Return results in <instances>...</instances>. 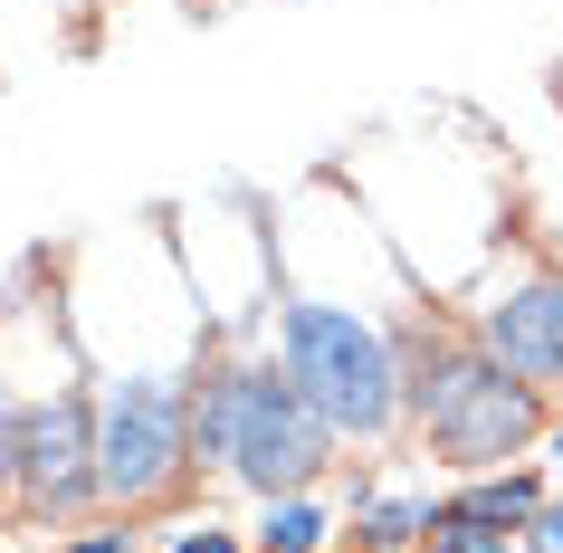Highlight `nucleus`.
Wrapping results in <instances>:
<instances>
[{"instance_id":"1a4fd4ad","label":"nucleus","mask_w":563,"mask_h":553,"mask_svg":"<svg viewBox=\"0 0 563 553\" xmlns=\"http://www.w3.org/2000/svg\"><path fill=\"white\" fill-rule=\"evenodd\" d=\"M430 534H440V553H516V544H506V524L449 516V506H440V524H430Z\"/></svg>"},{"instance_id":"0eeeda50","label":"nucleus","mask_w":563,"mask_h":553,"mask_svg":"<svg viewBox=\"0 0 563 553\" xmlns=\"http://www.w3.org/2000/svg\"><path fill=\"white\" fill-rule=\"evenodd\" d=\"M449 516H477V524H506V534H516V524H534L544 506H534V477H487V487H468Z\"/></svg>"},{"instance_id":"9b49d317","label":"nucleus","mask_w":563,"mask_h":553,"mask_svg":"<svg viewBox=\"0 0 563 553\" xmlns=\"http://www.w3.org/2000/svg\"><path fill=\"white\" fill-rule=\"evenodd\" d=\"M173 553H239V544H230V534H210V524H201V534H181Z\"/></svg>"},{"instance_id":"f03ea898","label":"nucleus","mask_w":563,"mask_h":553,"mask_svg":"<svg viewBox=\"0 0 563 553\" xmlns=\"http://www.w3.org/2000/svg\"><path fill=\"white\" fill-rule=\"evenodd\" d=\"M411 420L430 430V449L459 467H497L534 439V381H516L497 353H440L411 344Z\"/></svg>"},{"instance_id":"6e6552de","label":"nucleus","mask_w":563,"mask_h":553,"mask_svg":"<svg viewBox=\"0 0 563 553\" xmlns=\"http://www.w3.org/2000/svg\"><path fill=\"white\" fill-rule=\"evenodd\" d=\"M325 544V516H316V506H297V496H287V506H277V516H267V553H316Z\"/></svg>"},{"instance_id":"20e7f679","label":"nucleus","mask_w":563,"mask_h":553,"mask_svg":"<svg viewBox=\"0 0 563 553\" xmlns=\"http://www.w3.org/2000/svg\"><path fill=\"white\" fill-rule=\"evenodd\" d=\"M181 449H191V391L173 373H124L96 410V496H115V506L163 496Z\"/></svg>"},{"instance_id":"39448f33","label":"nucleus","mask_w":563,"mask_h":553,"mask_svg":"<svg viewBox=\"0 0 563 553\" xmlns=\"http://www.w3.org/2000/svg\"><path fill=\"white\" fill-rule=\"evenodd\" d=\"M20 496H30V516H58V506L96 496V401H87V381H58L20 420Z\"/></svg>"},{"instance_id":"7ed1b4c3","label":"nucleus","mask_w":563,"mask_h":553,"mask_svg":"<svg viewBox=\"0 0 563 553\" xmlns=\"http://www.w3.org/2000/svg\"><path fill=\"white\" fill-rule=\"evenodd\" d=\"M287 373L306 381V401L325 410L334 430H354V439L391 430V410H401L391 344L363 316H344V306H287Z\"/></svg>"},{"instance_id":"423d86ee","label":"nucleus","mask_w":563,"mask_h":553,"mask_svg":"<svg viewBox=\"0 0 563 553\" xmlns=\"http://www.w3.org/2000/svg\"><path fill=\"white\" fill-rule=\"evenodd\" d=\"M487 353H497L516 381H563V277H534V287L497 296L487 306Z\"/></svg>"},{"instance_id":"f257e3e1","label":"nucleus","mask_w":563,"mask_h":553,"mask_svg":"<svg viewBox=\"0 0 563 553\" xmlns=\"http://www.w3.org/2000/svg\"><path fill=\"white\" fill-rule=\"evenodd\" d=\"M201 449H210V458H230L258 496H297V487H316V477H325L334 420L306 401L297 373L258 363V373L210 381V391H201Z\"/></svg>"},{"instance_id":"f8f14e48","label":"nucleus","mask_w":563,"mask_h":553,"mask_svg":"<svg viewBox=\"0 0 563 553\" xmlns=\"http://www.w3.org/2000/svg\"><path fill=\"white\" fill-rule=\"evenodd\" d=\"M67 553H134L124 534H87V544H67Z\"/></svg>"},{"instance_id":"9d476101","label":"nucleus","mask_w":563,"mask_h":553,"mask_svg":"<svg viewBox=\"0 0 563 553\" xmlns=\"http://www.w3.org/2000/svg\"><path fill=\"white\" fill-rule=\"evenodd\" d=\"M534 544H544V553H563V506H544V516H534Z\"/></svg>"}]
</instances>
